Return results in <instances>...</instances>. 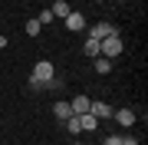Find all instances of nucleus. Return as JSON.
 I'll return each instance as SVG.
<instances>
[{
  "label": "nucleus",
  "instance_id": "a211bd4d",
  "mask_svg": "<svg viewBox=\"0 0 148 145\" xmlns=\"http://www.w3.org/2000/svg\"><path fill=\"white\" fill-rule=\"evenodd\" d=\"M73 145H86V142H79V139H76V142H73Z\"/></svg>",
  "mask_w": 148,
  "mask_h": 145
},
{
  "label": "nucleus",
  "instance_id": "9b49d317",
  "mask_svg": "<svg viewBox=\"0 0 148 145\" xmlns=\"http://www.w3.org/2000/svg\"><path fill=\"white\" fill-rule=\"evenodd\" d=\"M112 63H115V59H106V56H95V59H92L95 73H112Z\"/></svg>",
  "mask_w": 148,
  "mask_h": 145
},
{
  "label": "nucleus",
  "instance_id": "aec40b11",
  "mask_svg": "<svg viewBox=\"0 0 148 145\" xmlns=\"http://www.w3.org/2000/svg\"><path fill=\"white\" fill-rule=\"evenodd\" d=\"M95 3H102V0H95Z\"/></svg>",
  "mask_w": 148,
  "mask_h": 145
},
{
  "label": "nucleus",
  "instance_id": "4468645a",
  "mask_svg": "<svg viewBox=\"0 0 148 145\" xmlns=\"http://www.w3.org/2000/svg\"><path fill=\"white\" fill-rule=\"evenodd\" d=\"M63 125H66V129L73 132V135H79V132H82V129H79V119H76V115H69V119H66Z\"/></svg>",
  "mask_w": 148,
  "mask_h": 145
},
{
  "label": "nucleus",
  "instance_id": "7ed1b4c3",
  "mask_svg": "<svg viewBox=\"0 0 148 145\" xmlns=\"http://www.w3.org/2000/svg\"><path fill=\"white\" fill-rule=\"evenodd\" d=\"M89 112L102 122V119H112V112H115V109H112L109 102H102V99H92V102H89Z\"/></svg>",
  "mask_w": 148,
  "mask_h": 145
},
{
  "label": "nucleus",
  "instance_id": "1a4fd4ad",
  "mask_svg": "<svg viewBox=\"0 0 148 145\" xmlns=\"http://www.w3.org/2000/svg\"><path fill=\"white\" fill-rule=\"evenodd\" d=\"M76 119H79V129L82 132H95V129H99V119H95L92 112H82V115H76Z\"/></svg>",
  "mask_w": 148,
  "mask_h": 145
},
{
  "label": "nucleus",
  "instance_id": "9d476101",
  "mask_svg": "<svg viewBox=\"0 0 148 145\" xmlns=\"http://www.w3.org/2000/svg\"><path fill=\"white\" fill-rule=\"evenodd\" d=\"M89 96H76V99H69V106H73V115H82V112H89Z\"/></svg>",
  "mask_w": 148,
  "mask_h": 145
},
{
  "label": "nucleus",
  "instance_id": "6e6552de",
  "mask_svg": "<svg viewBox=\"0 0 148 145\" xmlns=\"http://www.w3.org/2000/svg\"><path fill=\"white\" fill-rule=\"evenodd\" d=\"M53 115L59 119V122H66V119L73 115V106H69L66 99H59V102H53Z\"/></svg>",
  "mask_w": 148,
  "mask_h": 145
},
{
  "label": "nucleus",
  "instance_id": "ddd939ff",
  "mask_svg": "<svg viewBox=\"0 0 148 145\" xmlns=\"http://www.w3.org/2000/svg\"><path fill=\"white\" fill-rule=\"evenodd\" d=\"M23 30H27V36H40V33H43V23L33 16V20H27V27H23Z\"/></svg>",
  "mask_w": 148,
  "mask_h": 145
},
{
  "label": "nucleus",
  "instance_id": "0eeeda50",
  "mask_svg": "<svg viewBox=\"0 0 148 145\" xmlns=\"http://www.w3.org/2000/svg\"><path fill=\"white\" fill-rule=\"evenodd\" d=\"M66 27L73 30V33H79V30H86V16H82L79 10H73V13L66 16Z\"/></svg>",
  "mask_w": 148,
  "mask_h": 145
},
{
  "label": "nucleus",
  "instance_id": "412c9836",
  "mask_svg": "<svg viewBox=\"0 0 148 145\" xmlns=\"http://www.w3.org/2000/svg\"><path fill=\"white\" fill-rule=\"evenodd\" d=\"M138 145H142V142H138Z\"/></svg>",
  "mask_w": 148,
  "mask_h": 145
},
{
  "label": "nucleus",
  "instance_id": "6ab92c4d",
  "mask_svg": "<svg viewBox=\"0 0 148 145\" xmlns=\"http://www.w3.org/2000/svg\"><path fill=\"white\" fill-rule=\"evenodd\" d=\"M115 3H125V0H115Z\"/></svg>",
  "mask_w": 148,
  "mask_h": 145
},
{
  "label": "nucleus",
  "instance_id": "f257e3e1",
  "mask_svg": "<svg viewBox=\"0 0 148 145\" xmlns=\"http://www.w3.org/2000/svg\"><path fill=\"white\" fill-rule=\"evenodd\" d=\"M122 49H125V43H122L119 33H109L106 40H99V56H106V59H119Z\"/></svg>",
  "mask_w": 148,
  "mask_h": 145
},
{
  "label": "nucleus",
  "instance_id": "f8f14e48",
  "mask_svg": "<svg viewBox=\"0 0 148 145\" xmlns=\"http://www.w3.org/2000/svg\"><path fill=\"white\" fill-rule=\"evenodd\" d=\"M82 53L89 56V59H95V56H99V40H92V36H89V40L82 43Z\"/></svg>",
  "mask_w": 148,
  "mask_h": 145
},
{
  "label": "nucleus",
  "instance_id": "39448f33",
  "mask_svg": "<svg viewBox=\"0 0 148 145\" xmlns=\"http://www.w3.org/2000/svg\"><path fill=\"white\" fill-rule=\"evenodd\" d=\"M112 119H115L122 129H132L135 125V109H119V112H112Z\"/></svg>",
  "mask_w": 148,
  "mask_h": 145
},
{
  "label": "nucleus",
  "instance_id": "dca6fc26",
  "mask_svg": "<svg viewBox=\"0 0 148 145\" xmlns=\"http://www.w3.org/2000/svg\"><path fill=\"white\" fill-rule=\"evenodd\" d=\"M36 20H40V23H43V27H46V23H53V13H49V10H43V13H40V16H36Z\"/></svg>",
  "mask_w": 148,
  "mask_h": 145
},
{
  "label": "nucleus",
  "instance_id": "f3484780",
  "mask_svg": "<svg viewBox=\"0 0 148 145\" xmlns=\"http://www.w3.org/2000/svg\"><path fill=\"white\" fill-rule=\"evenodd\" d=\"M7 46H10V43H7V36H3V33H0V49H7Z\"/></svg>",
  "mask_w": 148,
  "mask_h": 145
},
{
  "label": "nucleus",
  "instance_id": "20e7f679",
  "mask_svg": "<svg viewBox=\"0 0 148 145\" xmlns=\"http://www.w3.org/2000/svg\"><path fill=\"white\" fill-rule=\"evenodd\" d=\"M109 33H119L109 20H99V23H92V27H89V36H92V40H106Z\"/></svg>",
  "mask_w": 148,
  "mask_h": 145
},
{
  "label": "nucleus",
  "instance_id": "2eb2a0df",
  "mask_svg": "<svg viewBox=\"0 0 148 145\" xmlns=\"http://www.w3.org/2000/svg\"><path fill=\"white\" fill-rule=\"evenodd\" d=\"M102 145H122V135H106V139H102Z\"/></svg>",
  "mask_w": 148,
  "mask_h": 145
},
{
  "label": "nucleus",
  "instance_id": "f03ea898",
  "mask_svg": "<svg viewBox=\"0 0 148 145\" xmlns=\"http://www.w3.org/2000/svg\"><path fill=\"white\" fill-rule=\"evenodd\" d=\"M56 76V66L49 63V59H40L36 66H33V76H30V86H36V82H49Z\"/></svg>",
  "mask_w": 148,
  "mask_h": 145
},
{
  "label": "nucleus",
  "instance_id": "423d86ee",
  "mask_svg": "<svg viewBox=\"0 0 148 145\" xmlns=\"http://www.w3.org/2000/svg\"><path fill=\"white\" fill-rule=\"evenodd\" d=\"M49 13H53V20H66V16L73 13V7H69V0H56V3L49 7Z\"/></svg>",
  "mask_w": 148,
  "mask_h": 145
}]
</instances>
